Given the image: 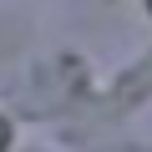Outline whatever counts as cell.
Listing matches in <instances>:
<instances>
[{
	"mask_svg": "<svg viewBox=\"0 0 152 152\" xmlns=\"http://www.w3.org/2000/svg\"><path fill=\"white\" fill-rule=\"evenodd\" d=\"M5 142H10V127H5V122H0V147H5Z\"/></svg>",
	"mask_w": 152,
	"mask_h": 152,
	"instance_id": "obj_1",
	"label": "cell"
}]
</instances>
